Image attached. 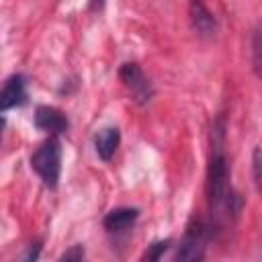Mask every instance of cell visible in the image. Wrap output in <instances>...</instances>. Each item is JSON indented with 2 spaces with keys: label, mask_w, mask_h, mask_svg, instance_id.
<instances>
[{
  "label": "cell",
  "mask_w": 262,
  "mask_h": 262,
  "mask_svg": "<svg viewBox=\"0 0 262 262\" xmlns=\"http://www.w3.org/2000/svg\"><path fill=\"white\" fill-rule=\"evenodd\" d=\"M84 258V248L82 246H72L68 252L61 254V260H82Z\"/></svg>",
  "instance_id": "13"
},
{
  "label": "cell",
  "mask_w": 262,
  "mask_h": 262,
  "mask_svg": "<svg viewBox=\"0 0 262 262\" xmlns=\"http://www.w3.org/2000/svg\"><path fill=\"white\" fill-rule=\"evenodd\" d=\"M27 100V82L23 74H12L6 78L4 86H2V94H0V104L2 111L6 113L12 106H20Z\"/></svg>",
  "instance_id": "6"
},
{
  "label": "cell",
  "mask_w": 262,
  "mask_h": 262,
  "mask_svg": "<svg viewBox=\"0 0 262 262\" xmlns=\"http://www.w3.org/2000/svg\"><path fill=\"white\" fill-rule=\"evenodd\" d=\"M225 121L219 117L211 129V158L207 170L209 207L217 221L235 219L242 209V196L229 182V164L225 156Z\"/></svg>",
  "instance_id": "1"
},
{
  "label": "cell",
  "mask_w": 262,
  "mask_h": 262,
  "mask_svg": "<svg viewBox=\"0 0 262 262\" xmlns=\"http://www.w3.org/2000/svg\"><path fill=\"white\" fill-rule=\"evenodd\" d=\"M137 217H139V209L119 207V209H113L111 213H106V217L102 219V225L111 233H121V231H127L137 221Z\"/></svg>",
  "instance_id": "7"
},
{
  "label": "cell",
  "mask_w": 262,
  "mask_h": 262,
  "mask_svg": "<svg viewBox=\"0 0 262 262\" xmlns=\"http://www.w3.org/2000/svg\"><path fill=\"white\" fill-rule=\"evenodd\" d=\"M35 127L41 131H47L51 135H59V133L68 131L70 121L59 108L45 104V106H37V111H35Z\"/></svg>",
  "instance_id": "5"
},
{
  "label": "cell",
  "mask_w": 262,
  "mask_h": 262,
  "mask_svg": "<svg viewBox=\"0 0 262 262\" xmlns=\"http://www.w3.org/2000/svg\"><path fill=\"white\" fill-rule=\"evenodd\" d=\"M252 174H254V182L258 190L262 192V145H258L252 154Z\"/></svg>",
  "instance_id": "11"
},
{
  "label": "cell",
  "mask_w": 262,
  "mask_h": 262,
  "mask_svg": "<svg viewBox=\"0 0 262 262\" xmlns=\"http://www.w3.org/2000/svg\"><path fill=\"white\" fill-rule=\"evenodd\" d=\"M190 20H192V29L203 37H211L217 31L215 16L207 10V6L201 0H192L190 2Z\"/></svg>",
  "instance_id": "9"
},
{
  "label": "cell",
  "mask_w": 262,
  "mask_h": 262,
  "mask_svg": "<svg viewBox=\"0 0 262 262\" xmlns=\"http://www.w3.org/2000/svg\"><path fill=\"white\" fill-rule=\"evenodd\" d=\"M170 248V239H160V242H154L145 254H143V260H160L162 254H166V250Z\"/></svg>",
  "instance_id": "12"
},
{
  "label": "cell",
  "mask_w": 262,
  "mask_h": 262,
  "mask_svg": "<svg viewBox=\"0 0 262 262\" xmlns=\"http://www.w3.org/2000/svg\"><path fill=\"white\" fill-rule=\"evenodd\" d=\"M252 70L262 80V20L254 27L252 33Z\"/></svg>",
  "instance_id": "10"
},
{
  "label": "cell",
  "mask_w": 262,
  "mask_h": 262,
  "mask_svg": "<svg viewBox=\"0 0 262 262\" xmlns=\"http://www.w3.org/2000/svg\"><path fill=\"white\" fill-rule=\"evenodd\" d=\"M104 6V0H90V10H100Z\"/></svg>",
  "instance_id": "14"
},
{
  "label": "cell",
  "mask_w": 262,
  "mask_h": 262,
  "mask_svg": "<svg viewBox=\"0 0 262 262\" xmlns=\"http://www.w3.org/2000/svg\"><path fill=\"white\" fill-rule=\"evenodd\" d=\"M121 143V131L117 127H104L94 135V149L100 160L108 162Z\"/></svg>",
  "instance_id": "8"
},
{
  "label": "cell",
  "mask_w": 262,
  "mask_h": 262,
  "mask_svg": "<svg viewBox=\"0 0 262 262\" xmlns=\"http://www.w3.org/2000/svg\"><path fill=\"white\" fill-rule=\"evenodd\" d=\"M31 168L43 180L47 188H55L61 174V143L55 135L43 141L31 156Z\"/></svg>",
  "instance_id": "2"
},
{
  "label": "cell",
  "mask_w": 262,
  "mask_h": 262,
  "mask_svg": "<svg viewBox=\"0 0 262 262\" xmlns=\"http://www.w3.org/2000/svg\"><path fill=\"white\" fill-rule=\"evenodd\" d=\"M209 233L211 229L203 219H192L176 250V260H201L205 256Z\"/></svg>",
  "instance_id": "3"
},
{
  "label": "cell",
  "mask_w": 262,
  "mask_h": 262,
  "mask_svg": "<svg viewBox=\"0 0 262 262\" xmlns=\"http://www.w3.org/2000/svg\"><path fill=\"white\" fill-rule=\"evenodd\" d=\"M119 78H121L123 86L129 90L131 98H133L139 106H143V104H147V102L151 100V96H154V86H151V82L147 80V76L143 74V70H141L135 61L123 63L121 70H119Z\"/></svg>",
  "instance_id": "4"
}]
</instances>
